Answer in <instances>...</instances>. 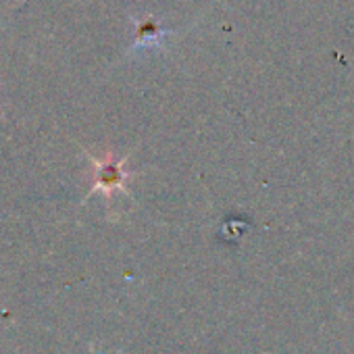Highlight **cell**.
<instances>
[{
    "instance_id": "6da1fadb",
    "label": "cell",
    "mask_w": 354,
    "mask_h": 354,
    "mask_svg": "<svg viewBox=\"0 0 354 354\" xmlns=\"http://www.w3.org/2000/svg\"><path fill=\"white\" fill-rule=\"evenodd\" d=\"M98 182H96V188H102V190H106V188H121L123 186V180H121V169H119V165H115V167H109V165H100L98 167Z\"/></svg>"
}]
</instances>
